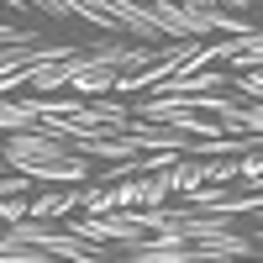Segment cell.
Returning <instances> with one entry per match:
<instances>
[{
	"instance_id": "cell-1",
	"label": "cell",
	"mask_w": 263,
	"mask_h": 263,
	"mask_svg": "<svg viewBox=\"0 0 263 263\" xmlns=\"http://www.w3.org/2000/svg\"><path fill=\"white\" fill-rule=\"evenodd\" d=\"M227 6H237V11H248V6H253V0H227Z\"/></svg>"
},
{
	"instance_id": "cell-2",
	"label": "cell",
	"mask_w": 263,
	"mask_h": 263,
	"mask_svg": "<svg viewBox=\"0 0 263 263\" xmlns=\"http://www.w3.org/2000/svg\"><path fill=\"white\" fill-rule=\"evenodd\" d=\"M190 6H195V11H205V6H216V0H190Z\"/></svg>"
}]
</instances>
